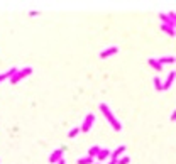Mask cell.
Here are the masks:
<instances>
[{"label":"cell","mask_w":176,"mask_h":164,"mask_svg":"<svg viewBox=\"0 0 176 164\" xmlns=\"http://www.w3.org/2000/svg\"><path fill=\"white\" fill-rule=\"evenodd\" d=\"M100 112L103 113V117H105L107 122H109L110 125H112V129H114V130H117V132H118V130H122V124H120V120H118L117 117H115V113H114L112 110H110V107L107 105L105 102L100 103Z\"/></svg>","instance_id":"cell-1"},{"label":"cell","mask_w":176,"mask_h":164,"mask_svg":"<svg viewBox=\"0 0 176 164\" xmlns=\"http://www.w3.org/2000/svg\"><path fill=\"white\" fill-rule=\"evenodd\" d=\"M107 164H117V161H110V162H107Z\"/></svg>","instance_id":"cell-21"},{"label":"cell","mask_w":176,"mask_h":164,"mask_svg":"<svg viewBox=\"0 0 176 164\" xmlns=\"http://www.w3.org/2000/svg\"><path fill=\"white\" fill-rule=\"evenodd\" d=\"M161 29H163L168 36H173V37H174V34H176L174 27H170V26H166V24H161Z\"/></svg>","instance_id":"cell-14"},{"label":"cell","mask_w":176,"mask_h":164,"mask_svg":"<svg viewBox=\"0 0 176 164\" xmlns=\"http://www.w3.org/2000/svg\"><path fill=\"white\" fill-rule=\"evenodd\" d=\"M17 69H19V68L12 66V68H10V69H7L5 73H0V83H2V81H5V80H10V78H12L14 74L17 73Z\"/></svg>","instance_id":"cell-7"},{"label":"cell","mask_w":176,"mask_h":164,"mask_svg":"<svg viewBox=\"0 0 176 164\" xmlns=\"http://www.w3.org/2000/svg\"><path fill=\"white\" fill-rule=\"evenodd\" d=\"M93 124H95V113H87L83 119V124L80 125V132H90L93 127Z\"/></svg>","instance_id":"cell-3"},{"label":"cell","mask_w":176,"mask_h":164,"mask_svg":"<svg viewBox=\"0 0 176 164\" xmlns=\"http://www.w3.org/2000/svg\"><path fill=\"white\" fill-rule=\"evenodd\" d=\"M56 164H66V159H64V158H61V159H59V161L56 162Z\"/></svg>","instance_id":"cell-20"},{"label":"cell","mask_w":176,"mask_h":164,"mask_svg":"<svg viewBox=\"0 0 176 164\" xmlns=\"http://www.w3.org/2000/svg\"><path fill=\"white\" fill-rule=\"evenodd\" d=\"M76 164H93V159L92 158H78L76 159Z\"/></svg>","instance_id":"cell-16"},{"label":"cell","mask_w":176,"mask_h":164,"mask_svg":"<svg viewBox=\"0 0 176 164\" xmlns=\"http://www.w3.org/2000/svg\"><path fill=\"white\" fill-rule=\"evenodd\" d=\"M154 88H156L157 91L163 90V81H161V78H159V76H154Z\"/></svg>","instance_id":"cell-15"},{"label":"cell","mask_w":176,"mask_h":164,"mask_svg":"<svg viewBox=\"0 0 176 164\" xmlns=\"http://www.w3.org/2000/svg\"><path fill=\"white\" fill-rule=\"evenodd\" d=\"M147 63H149V66H152L156 71H159V73L163 71V65H159V63L156 61V58H149V59H147Z\"/></svg>","instance_id":"cell-13"},{"label":"cell","mask_w":176,"mask_h":164,"mask_svg":"<svg viewBox=\"0 0 176 164\" xmlns=\"http://www.w3.org/2000/svg\"><path fill=\"white\" fill-rule=\"evenodd\" d=\"M131 162V158L129 156H122V158L117 159V164H129Z\"/></svg>","instance_id":"cell-18"},{"label":"cell","mask_w":176,"mask_h":164,"mask_svg":"<svg viewBox=\"0 0 176 164\" xmlns=\"http://www.w3.org/2000/svg\"><path fill=\"white\" fill-rule=\"evenodd\" d=\"M78 134H80V125L73 127V129L70 130V134H68V137H70V139H75V137H76Z\"/></svg>","instance_id":"cell-17"},{"label":"cell","mask_w":176,"mask_h":164,"mask_svg":"<svg viewBox=\"0 0 176 164\" xmlns=\"http://www.w3.org/2000/svg\"><path fill=\"white\" fill-rule=\"evenodd\" d=\"M174 78H176V71H170V74H168L166 81L163 83V90H170V88L173 86V83H174Z\"/></svg>","instance_id":"cell-6"},{"label":"cell","mask_w":176,"mask_h":164,"mask_svg":"<svg viewBox=\"0 0 176 164\" xmlns=\"http://www.w3.org/2000/svg\"><path fill=\"white\" fill-rule=\"evenodd\" d=\"M117 53H118V48H117V46H109V48H105L102 53H100V58L105 59V58H110V56L117 54Z\"/></svg>","instance_id":"cell-5"},{"label":"cell","mask_w":176,"mask_h":164,"mask_svg":"<svg viewBox=\"0 0 176 164\" xmlns=\"http://www.w3.org/2000/svg\"><path fill=\"white\" fill-rule=\"evenodd\" d=\"M32 71H34V69H32V66H26V68H22V69H17V73L10 78V83H12V85L19 83L20 80H24V78H27L29 74H32Z\"/></svg>","instance_id":"cell-2"},{"label":"cell","mask_w":176,"mask_h":164,"mask_svg":"<svg viewBox=\"0 0 176 164\" xmlns=\"http://www.w3.org/2000/svg\"><path fill=\"white\" fill-rule=\"evenodd\" d=\"M122 152H125V145H124V144H120L117 149L110 151V158H112V161H117V159L122 156Z\"/></svg>","instance_id":"cell-8"},{"label":"cell","mask_w":176,"mask_h":164,"mask_svg":"<svg viewBox=\"0 0 176 164\" xmlns=\"http://www.w3.org/2000/svg\"><path fill=\"white\" fill-rule=\"evenodd\" d=\"M159 19H161V22H163V24H166V26L174 27V29H176V14L174 12L159 14Z\"/></svg>","instance_id":"cell-4"},{"label":"cell","mask_w":176,"mask_h":164,"mask_svg":"<svg viewBox=\"0 0 176 164\" xmlns=\"http://www.w3.org/2000/svg\"><path fill=\"white\" fill-rule=\"evenodd\" d=\"M61 158H63V149H56V151H53L51 156H49V162H51V164H56Z\"/></svg>","instance_id":"cell-9"},{"label":"cell","mask_w":176,"mask_h":164,"mask_svg":"<svg viewBox=\"0 0 176 164\" xmlns=\"http://www.w3.org/2000/svg\"><path fill=\"white\" fill-rule=\"evenodd\" d=\"M156 61L159 63V65H174V61H176V58L174 56H163V58H156Z\"/></svg>","instance_id":"cell-10"},{"label":"cell","mask_w":176,"mask_h":164,"mask_svg":"<svg viewBox=\"0 0 176 164\" xmlns=\"http://www.w3.org/2000/svg\"><path fill=\"white\" fill-rule=\"evenodd\" d=\"M100 149H102V147H100V145H92V147H90L88 149V151H87V154H88V158H97V154H98V152H100Z\"/></svg>","instance_id":"cell-12"},{"label":"cell","mask_w":176,"mask_h":164,"mask_svg":"<svg viewBox=\"0 0 176 164\" xmlns=\"http://www.w3.org/2000/svg\"><path fill=\"white\" fill-rule=\"evenodd\" d=\"M170 119H171V120H173V122H174V119H176V110H173V113H171V115H170Z\"/></svg>","instance_id":"cell-19"},{"label":"cell","mask_w":176,"mask_h":164,"mask_svg":"<svg viewBox=\"0 0 176 164\" xmlns=\"http://www.w3.org/2000/svg\"><path fill=\"white\" fill-rule=\"evenodd\" d=\"M110 158V149H100V152H98V154H97V159H98V161H100V164H102L103 161H105V159H109Z\"/></svg>","instance_id":"cell-11"},{"label":"cell","mask_w":176,"mask_h":164,"mask_svg":"<svg viewBox=\"0 0 176 164\" xmlns=\"http://www.w3.org/2000/svg\"><path fill=\"white\" fill-rule=\"evenodd\" d=\"M98 164H100V162H98Z\"/></svg>","instance_id":"cell-22"}]
</instances>
